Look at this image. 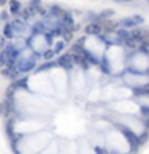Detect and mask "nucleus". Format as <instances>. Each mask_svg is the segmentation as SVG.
<instances>
[{"label":"nucleus","instance_id":"f257e3e1","mask_svg":"<svg viewBox=\"0 0 149 154\" xmlns=\"http://www.w3.org/2000/svg\"><path fill=\"white\" fill-rule=\"evenodd\" d=\"M120 130V133L125 136V140L128 141V145H130V149H131V153L133 151H136L138 148H140V135H136V133L133 132L130 127H127V125H117Z\"/></svg>","mask_w":149,"mask_h":154},{"label":"nucleus","instance_id":"f03ea898","mask_svg":"<svg viewBox=\"0 0 149 154\" xmlns=\"http://www.w3.org/2000/svg\"><path fill=\"white\" fill-rule=\"evenodd\" d=\"M130 39L133 40L135 43H143L144 40H146V32L144 31H141L140 27H135V29H131L130 31Z\"/></svg>","mask_w":149,"mask_h":154},{"label":"nucleus","instance_id":"7ed1b4c3","mask_svg":"<svg viewBox=\"0 0 149 154\" xmlns=\"http://www.w3.org/2000/svg\"><path fill=\"white\" fill-rule=\"evenodd\" d=\"M85 34L98 37L100 34H103V24L101 23H90L88 26H85Z\"/></svg>","mask_w":149,"mask_h":154},{"label":"nucleus","instance_id":"20e7f679","mask_svg":"<svg viewBox=\"0 0 149 154\" xmlns=\"http://www.w3.org/2000/svg\"><path fill=\"white\" fill-rule=\"evenodd\" d=\"M119 27H122V29H135V27H138V23L135 21L133 16H125V18H122L119 21Z\"/></svg>","mask_w":149,"mask_h":154},{"label":"nucleus","instance_id":"39448f33","mask_svg":"<svg viewBox=\"0 0 149 154\" xmlns=\"http://www.w3.org/2000/svg\"><path fill=\"white\" fill-rule=\"evenodd\" d=\"M131 93L133 97H149V82L143 85H135L131 88Z\"/></svg>","mask_w":149,"mask_h":154},{"label":"nucleus","instance_id":"423d86ee","mask_svg":"<svg viewBox=\"0 0 149 154\" xmlns=\"http://www.w3.org/2000/svg\"><path fill=\"white\" fill-rule=\"evenodd\" d=\"M116 15V10H112V8H109V10H104V11H101V19L103 21H106L107 18H112V16Z\"/></svg>","mask_w":149,"mask_h":154},{"label":"nucleus","instance_id":"0eeeda50","mask_svg":"<svg viewBox=\"0 0 149 154\" xmlns=\"http://www.w3.org/2000/svg\"><path fill=\"white\" fill-rule=\"evenodd\" d=\"M140 112H141V116H143L144 119H148L149 117V104H141L140 106Z\"/></svg>","mask_w":149,"mask_h":154},{"label":"nucleus","instance_id":"6e6552de","mask_svg":"<svg viewBox=\"0 0 149 154\" xmlns=\"http://www.w3.org/2000/svg\"><path fill=\"white\" fill-rule=\"evenodd\" d=\"M148 140H149V132H148V130H144V132L140 135V145H144Z\"/></svg>","mask_w":149,"mask_h":154},{"label":"nucleus","instance_id":"1a4fd4ad","mask_svg":"<svg viewBox=\"0 0 149 154\" xmlns=\"http://www.w3.org/2000/svg\"><path fill=\"white\" fill-rule=\"evenodd\" d=\"M131 16H133V18H135V21L138 23V26L144 24V18H143V16H141V15H131Z\"/></svg>","mask_w":149,"mask_h":154},{"label":"nucleus","instance_id":"9d476101","mask_svg":"<svg viewBox=\"0 0 149 154\" xmlns=\"http://www.w3.org/2000/svg\"><path fill=\"white\" fill-rule=\"evenodd\" d=\"M95 151H96V154H109L104 148H101V146H96V148H95Z\"/></svg>","mask_w":149,"mask_h":154},{"label":"nucleus","instance_id":"9b49d317","mask_svg":"<svg viewBox=\"0 0 149 154\" xmlns=\"http://www.w3.org/2000/svg\"><path fill=\"white\" fill-rule=\"evenodd\" d=\"M143 124H144V130H148L149 132V117L146 119V121H143Z\"/></svg>","mask_w":149,"mask_h":154},{"label":"nucleus","instance_id":"f8f14e48","mask_svg":"<svg viewBox=\"0 0 149 154\" xmlns=\"http://www.w3.org/2000/svg\"><path fill=\"white\" fill-rule=\"evenodd\" d=\"M114 2H119V3H130V2H133V0H114Z\"/></svg>","mask_w":149,"mask_h":154},{"label":"nucleus","instance_id":"ddd939ff","mask_svg":"<svg viewBox=\"0 0 149 154\" xmlns=\"http://www.w3.org/2000/svg\"><path fill=\"white\" fill-rule=\"evenodd\" d=\"M148 3H149V0H148Z\"/></svg>","mask_w":149,"mask_h":154},{"label":"nucleus","instance_id":"4468645a","mask_svg":"<svg viewBox=\"0 0 149 154\" xmlns=\"http://www.w3.org/2000/svg\"><path fill=\"white\" fill-rule=\"evenodd\" d=\"M127 154H128V153H127Z\"/></svg>","mask_w":149,"mask_h":154}]
</instances>
